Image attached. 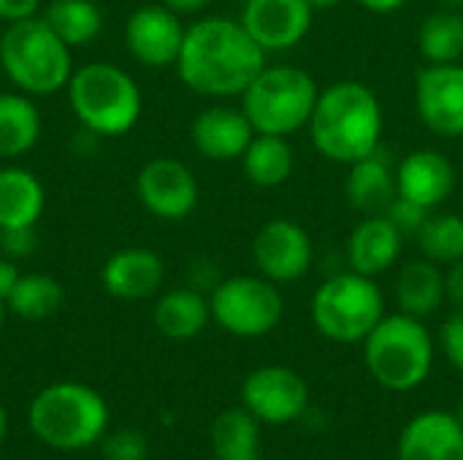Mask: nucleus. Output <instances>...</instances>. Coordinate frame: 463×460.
<instances>
[{"label": "nucleus", "mask_w": 463, "mask_h": 460, "mask_svg": "<svg viewBox=\"0 0 463 460\" xmlns=\"http://www.w3.org/2000/svg\"><path fill=\"white\" fill-rule=\"evenodd\" d=\"M266 68V52L252 41L241 22L206 16L184 30L176 57L179 79L198 95H244L252 79Z\"/></svg>", "instance_id": "obj_1"}, {"label": "nucleus", "mask_w": 463, "mask_h": 460, "mask_svg": "<svg viewBox=\"0 0 463 460\" xmlns=\"http://www.w3.org/2000/svg\"><path fill=\"white\" fill-rule=\"evenodd\" d=\"M307 127L326 160L353 165L380 149L383 103L361 81H336L320 89Z\"/></svg>", "instance_id": "obj_2"}, {"label": "nucleus", "mask_w": 463, "mask_h": 460, "mask_svg": "<svg viewBox=\"0 0 463 460\" xmlns=\"http://www.w3.org/2000/svg\"><path fill=\"white\" fill-rule=\"evenodd\" d=\"M27 423L46 447L79 453L106 437L109 407L98 390L81 382H54L33 399Z\"/></svg>", "instance_id": "obj_3"}, {"label": "nucleus", "mask_w": 463, "mask_h": 460, "mask_svg": "<svg viewBox=\"0 0 463 460\" xmlns=\"http://www.w3.org/2000/svg\"><path fill=\"white\" fill-rule=\"evenodd\" d=\"M0 68L27 95H54L68 87L71 46L46 24V19L30 16L11 22L0 35Z\"/></svg>", "instance_id": "obj_4"}, {"label": "nucleus", "mask_w": 463, "mask_h": 460, "mask_svg": "<svg viewBox=\"0 0 463 460\" xmlns=\"http://www.w3.org/2000/svg\"><path fill=\"white\" fill-rule=\"evenodd\" d=\"M364 361L369 374L393 393L420 388L434 363V342L420 317L391 314L364 339Z\"/></svg>", "instance_id": "obj_5"}, {"label": "nucleus", "mask_w": 463, "mask_h": 460, "mask_svg": "<svg viewBox=\"0 0 463 460\" xmlns=\"http://www.w3.org/2000/svg\"><path fill=\"white\" fill-rule=\"evenodd\" d=\"M68 100L76 119L95 136H122L141 117V89L136 79L111 62H90L73 70Z\"/></svg>", "instance_id": "obj_6"}, {"label": "nucleus", "mask_w": 463, "mask_h": 460, "mask_svg": "<svg viewBox=\"0 0 463 460\" xmlns=\"http://www.w3.org/2000/svg\"><path fill=\"white\" fill-rule=\"evenodd\" d=\"M317 81L296 65H266L241 95V111L255 133L293 136L307 127L317 103Z\"/></svg>", "instance_id": "obj_7"}, {"label": "nucleus", "mask_w": 463, "mask_h": 460, "mask_svg": "<svg viewBox=\"0 0 463 460\" xmlns=\"http://www.w3.org/2000/svg\"><path fill=\"white\" fill-rule=\"evenodd\" d=\"M383 317V290L372 277L358 271H342L326 279L312 296V323L326 339L336 344L364 342Z\"/></svg>", "instance_id": "obj_8"}, {"label": "nucleus", "mask_w": 463, "mask_h": 460, "mask_svg": "<svg viewBox=\"0 0 463 460\" xmlns=\"http://www.w3.org/2000/svg\"><path fill=\"white\" fill-rule=\"evenodd\" d=\"M209 309L214 323L239 339H258L271 333L282 320V296L271 279L239 274L222 279L212 298Z\"/></svg>", "instance_id": "obj_9"}, {"label": "nucleus", "mask_w": 463, "mask_h": 460, "mask_svg": "<svg viewBox=\"0 0 463 460\" xmlns=\"http://www.w3.org/2000/svg\"><path fill=\"white\" fill-rule=\"evenodd\" d=\"M241 404L258 423L285 426L307 412L309 388L304 377L288 366H263L244 380Z\"/></svg>", "instance_id": "obj_10"}, {"label": "nucleus", "mask_w": 463, "mask_h": 460, "mask_svg": "<svg viewBox=\"0 0 463 460\" xmlns=\"http://www.w3.org/2000/svg\"><path fill=\"white\" fill-rule=\"evenodd\" d=\"M252 258L258 271L274 285L298 282L315 258L309 233L288 217H274L260 225L252 241Z\"/></svg>", "instance_id": "obj_11"}, {"label": "nucleus", "mask_w": 463, "mask_h": 460, "mask_svg": "<svg viewBox=\"0 0 463 460\" xmlns=\"http://www.w3.org/2000/svg\"><path fill=\"white\" fill-rule=\"evenodd\" d=\"M415 108L420 122L439 138H463V65H426L415 81Z\"/></svg>", "instance_id": "obj_12"}, {"label": "nucleus", "mask_w": 463, "mask_h": 460, "mask_svg": "<svg viewBox=\"0 0 463 460\" xmlns=\"http://www.w3.org/2000/svg\"><path fill=\"white\" fill-rule=\"evenodd\" d=\"M315 8L307 0H247L241 24L266 52H288L298 46L312 27Z\"/></svg>", "instance_id": "obj_13"}, {"label": "nucleus", "mask_w": 463, "mask_h": 460, "mask_svg": "<svg viewBox=\"0 0 463 460\" xmlns=\"http://www.w3.org/2000/svg\"><path fill=\"white\" fill-rule=\"evenodd\" d=\"M136 192L144 209L160 220H184L198 203L193 171L174 157L149 160L136 179Z\"/></svg>", "instance_id": "obj_14"}, {"label": "nucleus", "mask_w": 463, "mask_h": 460, "mask_svg": "<svg viewBox=\"0 0 463 460\" xmlns=\"http://www.w3.org/2000/svg\"><path fill=\"white\" fill-rule=\"evenodd\" d=\"M182 41H184V27L176 11L165 8L163 3L136 8L125 27V43L130 54L149 68L176 65Z\"/></svg>", "instance_id": "obj_15"}, {"label": "nucleus", "mask_w": 463, "mask_h": 460, "mask_svg": "<svg viewBox=\"0 0 463 460\" xmlns=\"http://www.w3.org/2000/svg\"><path fill=\"white\" fill-rule=\"evenodd\" d=\"M399 195L434 211L456 190V168L437 149H415L396 165Z\"/></svg>", "instance_id": "obj_16"}, {"label": "nucleus", "mask_w": 463, "mask_h": 460, "mask_svg": "<svg viewBox=\"0 0 463 460\" xmlns=\"http://www.w3.org/2000/svg\"><path fill=\"white\" fill-rule=\"evenodd\" d=\"M255 130L241 108L231 106H212L203 108L190 127L193 146L198 149L201 157L214 160V163H228V160H241L244 149L250 146Z\"/></svg>", "instance_id": "obj_17"}, {"label": "nucleus", "mask_w": 463, "mask_h": 460, "mask_svg": "<svg viewBox=\"0 0 463 460\" xmlns=\"http://www.w3.org/2000/svg\"><path fill=\"white\" fill-rule=\"evenodd\" d=\"M399 460H463V426L450 412H423L399 437Z\"/></svg>", "instance_id": "obj_18"}, {"label": "nucleus", "mask_w": 463, "mask_h": 460, "mask_svg": "<svg viewBox=\"0 0 463 460\" xmlns=\"http://www.w3.org/2000/svg\"><path fill=\"white\" fill-rule=\"evenodd\" d=\"M402 241H404V236L385 214L364 217L350 230L347 244H345L350 271H358L372 279L385 274L388 268L396 266V260L402 255Z\"/></svg>", "instance_id": "obj_19"}, {"label": "nucleus", "mask_w": 463, "mask_h": 460, "mask_svg": "<svg viewBox=\"0 0 463 460\" xmlns=\"http://www.w3.org/2000/svg\"><path fill=\"white\" fill-rule=\"evenodd\" d=\"M165 266L163 258L152 249H119L114 252L103 268H100V282L106 293L122 301H144L155 296L163 285Z\"/></svg>", "instance_id": "obj_20"}, {"label": "nucleus", "mask_w": 463, "mask_h": 460, "mask_svg": "<svg viewBox=\"0 0 463 460\" xmlns=\"http://www.w3.org/2000/svg\"><path fill=\"white\" fill-rule=\"evenodd\" d=\"M345 195H347V203L364 217L388 211V206L399 195V187H396V168L383 155V149L350 165Z\"/></svg>", "instance_id": "obj_21"}, {"label": "nucleus", "mask_w": 463, "mask_h": 460, "mask_svg": "<svg viewBox=\"0 0 463 460\" xmlns=\"http://www.w3.org/2000/svg\"><path fill=\"white\" fill-rule=\"evenodd\" d=\"M43 184L35 174L19 165L0 168V230L33 228L43 214Z\"/></svg>", "instance_id": "obj_22"}, {"label": "nucleus", "mask_w": 463, "mask_h": 460, "mask_svg": "<svg viewBox=\"0 0 463 460\" xmlns=\"http://www.w3.org/2000/svg\"><path fill=\"white\" fill-rule=\"evenodd\" d=\"M152 320H155V328L165 339L190 342L206 328V323L212 320V309H209V301L198 290L179 287V290L165 293L155 304Z\"/></svg>", "instance_id": "obj_23"}, {"label": "nucleus", "mask_w": 463, "mask_h": 460, "mask_svg": "<svg viewBox=\"0 0 463 460\" xmlns=\"http://www.w3.org/2000/svg\"><path fill=\"white\" fill-rule=\"evenodd\" d=\"M396 301L404 314L429 317L445 301V271L431 260H412L396 277Z\"/></svg>", "instance_id": "obj_24"}, {"label": "nucleus", "mask_w": 463, "mask_h": 460, "mask_svg": "<svg viewBox=\"0 0 463 460\" xmlns=\"http://www.w3.org/2000/svg\"><path fill=\"white\" fill-rule=\"evenodd\" d=\"M293 165H296V152L285 136L255 133L241 155L244 176L255 187H266V190L285 184L293 174Z\"/></svg>", "instance_id": "obj_25"}, {"label": "nucleus", "mask_w": 463, "mask_h": 460, "mask_svg": "<svg viewBox=\"0 0 463 460\" xmlns=\"http://www.w3.org/2000/svg\"><path fill=\"white\" fill-rule=\"evenodd\" d=\"M41 136V114L27 95L0 92V157L11 160L35 146Z\"/></svg>", "instance_id": "obj_26"}, {"label": "nucleus", "mask_w": 463, "mask_h": 460, "mask_svg": "<svg viewBox=\"0 0 463 460\" xmlns=\"http://www.w3.org/2000/svg\"><path fill=\"white\" fill-rule=\"evenodd\" d=\"M217 460H260V426L247 409H228L212 426Z\"/></svg>", "instance_id": "obj_27"}, {"label": "nucleus", "mask_w": 463, "mask_h": 460, "mask_svg": "<svg viewBox=\"0 0 463 460\" xmlns=\"http://www.w3.org/2000/svg\"><path fill=\"white\" fill-rule=\"evenodd\" d=\"M418 49L431 65L461 62L463 14H458L456 8H439L429 14L418 33Z\"/></svg>", "instance_id": "obj_28"}, {"label": "nucleus", "mask_w": 463, "mask_h": 460, "mask_svg": "<svg viewBox=\"0 0 463 460\" xmlns=\"http://www.w3.org/2000/svg\"><path fill=\"white\" fill-rule=\"evenodd\" d=\"M65 301V293L60 282L49 274H22L14 293L5 301V309H11L22 320H46L60 312Z\"/></svg>", "instance_id": "obj_29"}, {"label": "nucleus", "mask_w": 463, "mask_h": 460, "mask_svg": "<svg viewBox=\"0 0 463 460\" xmlns=\"http://www.w3.org/2000/svg\"><path fill=\"white\" fill-rule=\"evenodd\" d=\"M43 19L68 46L90 43L103 27V14L92 0H52Z\"/></svg>", "instance_id": "obj_30"}, {"label": "nucleus", "mask_w": 463, "mask_h": 460, "mask_svg": "<svg viewBox=\"0 0 463 460\" xmlns=\"http://www.w3.org/2000/svg\"><path fill=\"white\" fill-rule=\"evenodd\" d=\"M418 247L426 260L450 266L463 260V217L453 211H431L418 230Z\"/></svg>", "instance_id": "obj_31"}, {"label": "nucleus", "mask_w": 463, "mask_h": 460, "mask_svg": "<svg viewBox=\"0 0 463 460\" xmlns=\"http://www.w3.org/2000/svg\"><path fill=\"white\" fill-rule=\"evenodd\" d=\"M100 450L106 460H146L149 445L146 437L133 431V428H122V431H111L100 439Z\"/></svg>", "instance_id": "obj_32"}, {"label": "nucleus", "mask_w": 463, "mask_h": 460, "mask_svg": "<svg viewBox=\"0 0 463 460\" xmlns=\"http://www.w3.org/2000/svg\"><path fill=\"white\" fill-rule=\"evenodd\" d=\"M429 214H431L429 209H423V206H418V203H412V201H407L402 195H396V201L385 211V217L399 228L402 236H418V230L423 228Z\"/></svg>", "instance_id": "obj_33"}, {"label": "nucleus", "mask_w": 463, "mask_h": 460, "mask_svg": "<svg viewBox=\"0 0 463 460\" xmlns=\"http://www.w3.org/2000/svg\"><path fill=\"white\" fill-rule=\"evenodd\" d=\"M0 247H3V252H5L11 260L27 258V255L35 252V247H38L35 225H33V228H3V230H0Z\"/></svg>", "instance_id": "obj_34"}, {"label": "nucleus", "mask_w": 463, "mask_h": 460, "mask_svg": "<svg viewBox=\"0 0 463 460\" xmlns=\"http://www.w3.org/2000/svg\"><path fill=\"white\" fill-rule=\"evenodd\" d=\"M442 350L453 369L463 374V312H456L442 325Z\"/></svg>", "instance_id": "obj_35"}, {"label": "nucleus", "mask_w": 463, "mask_h": 460, "mask_svg": "<svg viewBox=\"0 0 463 460\" xmlns=\"http://www.w3.org/2000/svg\"><path fill=\"white\" fill-rule=\"evenodd\" d=\"M41 0H0V19L3 22H22L35 16Z\"/></svg>", "instance_id": "obj_36"}, {"label": "nucleus", "mask_w": 463, "mask_h": 460, "mask_svg": "<svg viewBox=\"0 0 463 460\" xmlns=\"http://www.w3.org/2000/svg\"><path fill=\"white\" fill-rule=\"evenodd\" d=\"M445 298L463 309V260H456L445 271Z\"/></svg>", "instance_id": "obj_37"}, {"label": "nucleus", "mask_w": 463, "mask_h": 460, "mask_svg": "<svg viewBox=\"0 0 463 460\" xmlns=\"http://www.w3.org/2000/svg\"><path fill=\"white\" fill-rule=\"evenodd\" d=\"M19 277H22V274H19V268H16L11 260H0V301H3V304H5L8 296L14 293Z\"/></svg>", "instance_id": "obj_38"}, {"label": "nucleus", "mask_w": 463, "mask_h": 460, "mask_svg": "<svg viewBox=\"0 0 463 460\" xmlns=\"http://www.w3.org/2000/svg\"><path fill=\"white\" fill-rule=\"evenodd\" d=\"M361 8L372 11V14H393L399 11L407 0H355Z\"/></svg>", "instance_id": "obj_39"}, {"label": "nucleus", "mask_w": 463, "mask_h": 460, "mask_svg": "<svg viewBox=\"0 0 463 460\" xmlns=\"http://www.w3.org/2000/svg\"><path fill=\"white\" fill-rule=\"evenodd\" d=\"M209 3L212 0H163V5L176 14H195V11H203Z\"/></svg>", "instance_id": "obj_40"}, {"label": "nucleus", "mask_w": 463, "mask_h": 460, "mask_svg": "<svg viewBox=\"0 0 463 460\" xmlns=\"http://www.w3.org/2000/svg\"><path fill=\"white\" fill-rule=\"evenodd\" d=\"M315 11H328V8H336V5H342L345 0H307Z\"/></svg>", "instance_id": "obj_41"}, {"label": "nucleus", "mask_w": 463, "mask_h": 460, "mask_svg": "<svg viewBox=\"0 0 463 460\" xmlns=\"http://www.w3.org/2000/svg\"><path fill=\"white\" fill-rule=\"evenodd\" d=\"M5 431H8V415H5V407L0 404V442L5 439Z\"/></svg>", "instance_id": "obj_42"}, {"label": "nucleus", "mask_w": 463, "mask_h": 460, "mask_svg": "<svg viewBox=\"0 0 463 460\" xmlns=\"http://www.w3.org/2000/svg\"><path fill=\"white\" fill-rule=\"evenodd\" d=\"M456 418H458V423L463 426V396H461V401H458V407H456Z\"/></svg>", "instance_id": "obj_43"}, {"label": "nucleus", "mask_w": 463, "mask_h": 460, "mask_svg": "<svg viewBox=\"0 0 463 460\" xmlns=\"http://www.w3.org/2000/svg\"><path fill=\"white\" fill-rule=\"evenodd\" d=\"M448 8H458V5H463V0H442Z\"/></svg>", "instance_id": "obj_44"}, {"label": "nucleus", "mask_w": 463, "mask_h": 460, "mask_svg": "<svg viewBox=\"0 0 463 460\" xmlns=\"http://www.w3.org/2000/svg\"><path fill=\"white\" fill-rule=\"evenodd\" d=\"M3 323H5V304L0 301V331H3Z\"/></svg>", "instance_id": "obj_45"}]
</instances>
